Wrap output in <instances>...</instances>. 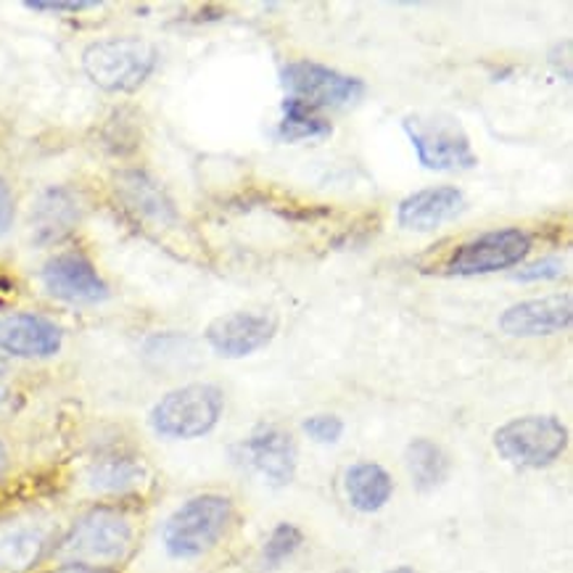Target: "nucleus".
Returning <instances> with one entry per match:
<instances>
[{
    "label": "nucleus",
    "instance_id": "nucleus-1",
    "mask_svg": "<svg viewBox=\"0 0 573 573\" xmlns=\"http://www.w3.org/2000/svg\"><path fill=\"white\" fill-rule=\"evenodd\" d=\"M129 550H133V523L114 508H96L85 513L59 545V555L66 563L101 571L122 563Z\"/></svg>",
    "mask_w": 573,
    "mask_h": 573
},
{
    "label": "nucleus",
    "instance_id": "nucleus-2",
    "mask_svg": "<svg viewBox=\"0 0 573 573\" xmlns=\"http://www.w3.org/2000/svg\"><path fill=\"white\" fill-rule=\"evenodd\" d=\"M233 502L222 495H199L183 502L162 528V545L170 558L194 560L212 550L227 532Z\"/></svg>",
    "mask_w": 573,
    "mask_h": 573
},
{
    "label": "nucleus",
    "instance_id": "nucleus-3",
    "mask_svg": "<svg viewBox=\"0 0 573 573\" xmlns=\"http://www.w3.org/2000/svg\"><path fill=\"white\" fill-rule=\"evenodd\" d=\"M225 394L214 384H188L166 391L151 407L148 425L164 439H201L220 423Z\"/></svg>",
    "mask_w": 573,
    "mask_h": 573
},
{
    "label": "nucleus",
    "instance_id": "nucleus-4",
    "mask_svg": "<svg viewBox=\"0 0 573 573\" xmlns=\"http://www.w3.org/2000/svg\"><path fill=\"white\" fill-rule=\"evenodd\" d=\"M159 51L140 37H109L83 51V70L92 85L109 92H129L151 77Z\"/></svg>",
    "mask_w": 573,
    "mask_h": 573
},
{
    "label": "nucleus",
    "instance_id": "nucleus-5",
    "mask_svg": "<svg viewBox=\"0 0 573 573\" xmlns=\"http://www.w3.org/2000/svg\"><path fill=\"white\" fill-rule=\"evenodd\" d=\"M495 447L518 468H547L569 447V428L555 415H523L499 425Z\"/></svg>",
    "mask_w": 573,
    "mask_h": 573
},
{
    "label": "nucleus",
    "instance_id": "nucleus-6",
    "mask_svg": "<svg viewBox=\"0 0 573 573\" xmlns=\"http://www.w3.org/2000/svg\"><path fill=\"white\" fill-rule=\"evenodd\" d=\"M404 135L410 138L418 153V162L434 172H458L473 170L478 164L465 129L449 116L423 120V116H407L402 120Z\"/></svg>",
    "mask_w": 573,
    "mask_h": 573
},
{
    "label": "nucleus",
    "instance_id": "nucleus-7",
    "mask_svg": "<svg viewBox=\"0 0 573 573\" xmlns=\"http://www.w3.org/2000/svg\"><path fill=\"white\" fill-rule=\"evenodd\" d=\"M534 238L521 227H502V231L484 233V236L465 240L458 246L447 262L449 275L473 277V275H489L499 270L518 267L526 262L532 254Z\"/></svg>",
    "mask_w": 573,
    "mask_h": 573
},
{
    "label": "nucleus",
    "instance_id": "nucleus-8",
    "mask_svg": "<svg viewBox=\"0 0 573 573\" xmlns=\"http://www.w3.org/2000/svg\"><path fill=\"white\" fill-rule=\"evenodd\" d=\"M281 83L299 103L310 109H344L360 101L365 83L349 74L314 64V61H294L281 74Z\"/></svg>",
    "mask_w": 573,
    "mask_h": 573
},
{
    "label": "nucleus",
    "instance_id": "nucleus-9",
    "mask_svg": "<svg viewBox=\"0 0 573 573\" xmlns=\"http://www.w3.org/2000/svg\"><path fill=\"white\" fill-rule=\"evenodd\" d=\"M277 331L275 314L238 310L227 312L222 317L212 320L207 328V344L214 349V354L225 360H240L267 347Z\"/></svg>",
    "mask_w": 573,
    "mask_h": 573
},
{
    "label": "nucleus",
    "instance_id": "nucleus-10",
    "mask_svg": "<svg viewBox=\"0 0 573 573\" xmlns=\"http://www.w3.org/2000/svg\"><path fill=\"white\" fill-rule=\"evenodd\" d=\"M40 275L46 291L70 304H98L109 299L107 281L98 275L88 257L74 254V251L48 259Z\"/></svg>",
    "mask_w": 573,
    "mask_h": 573
},
{
    "label": "nucleus",
    "instance_id": "nucleus-11",
    "mask_svg": "<svg viewBox=\"0 0 573 573\" xmlns=\"http://www.w3.org/2000/svg\"><path fill=\"white\" fill-rule=\"evenodd\" d=\"M573 320V304L569 294L541 296V299H526L508 307L499 314V328L508 336L536 338L563 333Z\"/></svg>",
    "mask_w": 573,
    "mask_h": 573
},
{
    "label": "nucleus",
    "instance_id": "nucleus-12",
    "mask_svg": "<svg viewBox=\"0 0 573 573\" xmlns=\"http://www.w3.org/2000/svg\"><path fill=\"white\" fill-rule=\"evenodd\" d=\"M64 344V331L53 320L33 312H14L0 317V351L24 360H46Z\"/></svg>",
    "mask_w": 573,
    "mask_h": 573
},
{
    "label": "nucleus",
    "instance_id": "nucleus-13",
    "mask_svg": "<svg viewBox=\"0 0 573 573\" xmlns=\"http://www.w3.org/2000/svg\"><path fill=\"white\" fill-rule=\"evenodd\" d=\"M465 196L454 185H434V188H423L418 194L407 196L399 203L397 220L404 231L412 233H431L439 231L444 222L460 217L465 212Z\"/></svg>",
    "mask_w": 573,
    "mask_h": 573
},
{
    "label": "nucleus",
    "instance_id": "nucleus-14",
    "mask_svg": "<svg viewBox=\"0 0 573 573\" xmlns=\"http://www.w3.org/2000/svg\"><path fill=\"white\" fill-rule=\"evenodd\" d=\"M244 452L251 468L273 486L291 484L296 473V444L288 431L277 425H259L244 444Z\"/></svg>",
    "mask_w": 573,
    "mask_h": 573
},
{
    "label": "nucleus",
    "instance_id": "nucleus-15",
    "mask_svg": "<svg viewBox=\"0 0 573 573\" xmlns=\"http://www.w3.org/2000/svg\"><path fill=\"white\" fill-rule=\"evenodd\" d=\"M83 220V203L70 188H48L35 201L33 217V240L37 246H51L64 240Z\"/></svg>",
    "mask_w": 573,
    "mask_h": 573
},
{
    "label": "nucleus",
    "instance_id": "nucleus-16",
    "mask_svg": "<svg viewBox=\"0 0 573 573\" xmlns=\"http://www.w3.org/2000/svg\"><path fill=\"white\" fill-rule=\"evenodd\" d=\"M116 196L122 207L148 225H172L177 220L172 199L151 175L140 170H127L116 175Z\"/></svg>",
    "mask_w": 573,
    "mask_h": 573
},
{
    "label": "nucleus",
    "instance_id": "nucleus-17",
    "mask_svg": "<svg viewBox=\"0 0 573 573\" xmlns=\"http://www.w3.org/2000/svg\"><path fill=\"white\" fill-rule=\"evenodd\" d=\"M48 545V528L33 518L0 521V573L33 569Z\"/></svg>",
    "mask_w": 573,
    "mask_h": 573
},
{
    "label": "nucleus",
    "instance_id": "nucleus-18",
    "mask_svg": "<svg viewBox=\"0 0 573 573\" xmlns=\"http://www.w3.org/2000/svg\"><path fill=\"white\" fill-rule=\"evenodd\" d=\"M344 489L351 508L360 513H378L391 499L394 481L378 462H357L344 476Z\"/></svg>",
    "mask_w": 573,
    "mask_h": 573
},
{
    "label": "nucleus",
    "instance_id": "nucleus-19",
    "mask_svg": "<svg viewBox=\"0 0 573 573\" xmlns=\"http://www.w3.org/2000/svg\"><path fill=\"white\" fill-rule=\"evenodd\" d=\"M146 481L144 462L127 454H109L88 468V486L98 495H127Z\"/></svg>",
    "mask_w": 573,
    "mask_h": 573
},
{
    "label": "nucleus",
    "instance_id": "nucleus-20",
    "mask_svg": "<svg viewBox=\"0 0 573 573\" xmlns=\"http://www.w3.org/2000/svg\"><path fill=\"white\" fill-rule=\"evenodd\" d=\"M407 471L418 491L439 489L449 478V458L447 452L431 439H412L404 449Z\"/></svg>",
    "mask_w": 573,
    "mask_h": 573
},
{
    "label": "nucleus",
    "instance_id": "nucleus-21",
    "mask_svg": "<svg viewBox=\"0 0 573 573\" xmlns=\"http://www.w3.org/2000/svg\"><path fill=\"white\" fill-rule=\"evenodd\" d=\"M333 133V125L325 116L314 114V109L304 107L296 98H286L283 101V120L277 125V138L296 144V140H314V138H328Z\"/></svg>",
    "mask_w": 573,
    "mask_h": 573
},
{
    "label": "nucleus",
    "instance_id": "nucleus-22",
    "mask_svg": "<svg viewBox=\"0 0 573 573\" xmlns=\"http://www.w3.org/2000/svg\"><path fill=\"white\" fill-rule=\"evenodd\" d=\"M301 541H304V534H301L294 523H281V526H275L273 534L267 536V541H264L262 547L264 565H267V569L283 565L296 550H299Z\"/></svg>",
    "mask_w": 573,
    "mask_h": 573
},
{
    "label": "nucleus",
    "instance_id": "nucleus-23",
    "mask_svg": "<svg viewBox=\"0 0 573 573\" xmlns=\"http://www.w3.org/2000/svg\"><path fill=\"white\" fill-rule=\"evenodd\" d=\"M301 428L317 444H336L344 436V421L338 415H331V412H320V415L307 418Z\"/></svg>",
    "mask_w": 573,
    "mask_h": 573
},
{
    "label": "nucleus",
    "instance_id": "nucleus-24",
    "mask_svg": "<svg viewBox=\"0 0 573 573\" xmlns=\"http://www.w3.org/2000/svg\"><path fill=\"white\" fill-rule=\"evenodd\" d=\"M565 273V264L563 259L558 257H545L539 259V262L534 264H526V267L515 270V281H523V283H534V281H552V277H560Z\"/></svg>",
    "mask_w": 573,
    "mask_h": 573
},
{
    "label": "nucleus",
    "instance_id": "nucleus-25",
    "mask_svg": "<svg viewBox=\"0 0 573 573\" xmlns=\"http://www.w3.org/2000/svg\"><path fill=\"white\" fill-rule=\"evenodd\" d=\"M27 9L42 11V14H77L101 5L98 0H27Z\"/></svg>",
    "mask_w": 573,
    "mask_h": 573
},
{
    "label": "nucleus",
    "instance_id": "nucleus-26",
    "mask_svg": "<svg viewBox=\"0 0 573 573\" xmlns=\"http://www.w3.org/2000/svg\"><path fill=\"white\" fill-rule=\"evenodd\" d=\"M11 225H14V196L0 175V238L11 231Z\"/></svg>",
    "mask_w": 573,
    "mask_h": 573
},
{
    "label": "nucleus",
    "instance_id": "nucleus-27",
    "mask_svg": "<svg viewBox=\"0 0 573 573\" xmlns=\"http://www.w3.org/2000/svg\"><path fill=\"white\" fill-rule=\"evenodd\" d=\"M55 573H103L101 569H88V565H74V563H66L64 569L55 571Z\"/></svg>",
    "mask_w": 573,
    "mask_h": 573
},
{
    "label": "nucleus",
    "instance_id": "nucleus-28",
    "mask_svg": "<svg viewBox=\"0 0 573 573\" xmlns=\"http://www.w3.org/2000/svg\"><path fill=\"white\" fill-rule=\"evenodd\" d=\"M5 468H9V452H5V447H3V441H0V478H3V473H5Z\"/></svg>",
    "mask_w": 573,
    "mask_h": 573
},
{
    "label": "nucleus",
    "instance_id": "nucleus-29",
    "mask_svg": "<svg viewBox=\"0 0 573 573\" xmlns=\"http://www.w3.org/2000/svg\"><path fill=\"white\" fill-rule=\"evenodd\" d=\"M384 573H415L410 569V565H397V569H391V571H384Z\"/></svg>",
    "mask_w": 573,
    "mask_h": 573
}]
</instances>
